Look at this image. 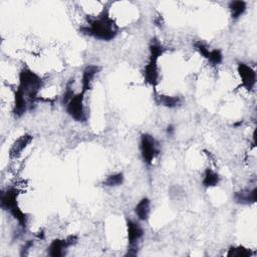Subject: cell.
Wrapping results in <instances>:
<instances>
[{
    "instance_id": "obj_1",
    "label": "cell",
    "mask_w": 257,
    "mask_h": 257,
    "mask_svg": "<svg viewBox=\"0 0 257 257\" xmlns=\"http://www.w3.org/2000/svg\"><path fill=\"white\" fill-rule=\"evenodd\" d=\"M79 30L85 35L103 41L112 40L118 33V27L109 17L107 10H102L98 16L88 19L87 25L81 26Z\"/></svg>"
},
{
    "instance_id": "obj_2",
    "label": "cell",
    "mask_w": 257,
    "mask_h": 257,
    "mask_svg": "<svg viewBox=\"0 0 257 257\" xmlns=\"http://www.w3.org/2000/svg\"><path fill=\"white\" fill-rule=\"evenodd\" d=\"M43 85V80L28 67H23L19 72V84L17 89L26 97L28 103H33L37 98L38 91Z\"/></svg>"
},
{
    "instance_id": "obj_3",
    "label": "cell",
    "mask_w": 257,
    "mask_h": 257,
    "mask_svg": "<svg viewBox=\"0 0 257 257\" xmlns=\"http://www.w3.org/2000/svg\"><path fill=\"white\" fill-rule=\"evenodd\" d=\"M19 195V191L10 187L1 192L0 195V206L3 210L10 213V215L18 222L19 226L24 230L27 226V215L20 209L17 197Z\"/></svg>"
},
{
    "instance_id": "obj_4",
    "label": "cell",
    "mask_w": 257,
    "mask_h": 257,
    "mask_svg": "<svg viewBox=\"0 0 257 257\" xmlns=\"http://www.w3.org/2000/svg\"><path fill=\"white\" fill-rule=\"evenodd\" d=\"M165 48L157 40L152 41L150 44V58L149 62L144 68V77L145 81L152 86H156L159 82V68H158V59L164 53Z\"/></svg>"
},
{
    "instance_id": "obj_5",
    "label": "cell",
    "mask_w": 257,
    "mask_h": 257,
    "mask_svg": "<svg viewBox=\"0 0 257 257\" xmlns=\"http://www.w3.org/2000/svg\"><path fill=\"white\" fill-rule=\"evenodd\" d=\"M66 112L76 121L84 122L87 119V113L84 105V93L81 91L74 94L65 104Z\"/></svg>"
},
{
    "instance_id": "obj_6",
    "label": "cell",
    "mask_w": 257,
    "mask_h": 257,
    "mask_svg": "<svg viewBox=\"0 0 257 257\" xmlns=\"http://www.w3.org/2000/svg\"><path fill=\"white\" fill-rule=\"evenodd\" d=\"M140 151H141V156L144 163L148 166H151L156 156L159 154L158 143L152 135L143 134L141 136Z\"/></svg>"
},
{
    "instance_id": "obj_7",
    "label": "cell",
    "mask_w": 257,
    "mask_h": 257,
    "mask_svg": "<svg viewBox=\"0 0 257 257\" xmlns=\"http://www.w3.org/2000/svg\"><path fill=\"white\" fill-rule=\"evenodd\" d=\"M127 228V240H128V249L126 256H136L139 251V242L144 236V229L142 226L131 219L126 220Z\"/></svg>"
},
{
    "instance_id": "obj_8",
    "label": "cell",
    "mask_w": 257,
    "mask_h": 257,
    "mask_svg": "<svg viewBox=\"0 0 257 257\" xmlns=\"http://www.w3.org/2000/svg\"><path fill=\"white\" fill-rule=\"evenodd\" d=\"M239 76L241 78L242 86L248 91H251L256 84V72L255 70L244 62H239L237 66Z\"/></svg>"
},
{
    "instance_id": "obj_9",
    "label": "cell",
    "mask_w": 257,
    "mask_h": 257,
    "mask_svg": "<svg viewBox=\"0 0 257 257\" xmlns=\"http://www.w3.org/2000/svg\"><path fill=\"white\" fill-rule=\"evenodd\" d=\"M234 201L241 205H251L256 202L257 198V189L256 187L252 189H242L234 193Z\"/></svg>"
},
{
    "instance_id": "obj_10",
    "label": "cell",
    "mask_w": 257,
    "mask_h": 257,
    "mask_svg": "<svg viewBox=\"0 0 257 257\" xmlns=\"http://www.w3.org/2000/svg\"><path fill=\"white\" fill-rule=\"evenodd\" d=\"M32 140H33V137L29 134H25L19 137L11 146L9 150V157L11 159H15L18 156H20V154L23 152V150L27 148V146L32 142Z\"/></svg>"
},
{
    "instance_id": "obj_11",
    "label": "cell",
    "mask_w": 257,
    "mask_h": 257,
    "mask_svg": "<svg viewBox=\"0 0 257 257\" xmlns=\"http://www.w3.org/2000/svg\"><path fill=\"white\" fill-rule=\"evenodd\" d=\"M100 67L97 65H87L83 71H82V77H81V91L83 93H85L88 89H90L91 87V82L93 80V78L95 77V75L99 72Z\"/></svg>"
},
{
    "instance_id": "obj_12",
    "label": "cell",
    "mask_w": 257,
    "mask_h": 257,
    "mask_svg": "<svg viewBox=\"0 0 257 257\" xmlns=\"http://www.w3.org/2000/svg\"><path fill=\"white\" fill-rule=\"evenodd\" d=\"M68 247L70 246L66 239H54L48 246L47 252L51 257H62Z\"/></svg>"
},
{
    "instance_id": "obj_13",
    "label": "cell",
    "mask_w": 257,
    "mask_h": 257,
    "mask_svg": "<svg viewBox=\"0 0 257 257\" xmlns=\"http://www.w3.org/2000/svg\"><path fill=\"white\" fill-rule=\"evenodd\" d=\"M28 101L26 99V97L24 96V94L16 89L15 93H14V106H13V113L16 115V116H21L23 115L27 108H28Z\"/></svg>"
},
{
    "instance_id": "obj_14",
    "label": "cell",
    "mask_w": 257,
    "mask_h": 257,
    "mask_svg": "<svg viewBox=\"0 0 257 257\" xmlns=\"http://www.w3.org/2000/svg\"><path fill=\"white\" fill-rule=\"evenodd\" d=\"M135 213L140 221H147L151 213V201L149 198H142L135 207Z\"/></svg>"
},
{
    "instance_id": "obj_15",
    "label": "cell",
    "mask_w": 257,
    "mask_h": 257,
    "mask_svg": "<svg viewBox=\"0 0 257 257\" xmlns=\"http://www.w3.org/2000/svg\"><path fill=\"white\" fill-rule=\"evenodd\" d=\"M155 101L158 104L164 105L169 108H174L182 104V98L177 95H158L155 97Z\"/></svg>"
},
{
    "instance_id": "obj_16",
    "label": "cell",
    "mask_w": 257,
    "mask_h": 257,
    "mask_svg": "<svg viewBox=\"0 0 257 257\" xmlns=\"http://www.w3.org/2000/svg\"><path fill=\"white\" fill-rule=\"evenodd\" d=\"M219 182H220L219 174H217L215 171H213L210 168L205 170L204 175H203V180H202V185L205 188L215 187L219 184Z\"/></svg>"
},
{
    "instance_id": "obj_17",
    "label": "cell",
    "mask_w": 257,
    "mask_h": 257,
    "mask_svg": "<svg viewBox=\"0 0 257 257\" xmlns=\"http://www.w3.org/2000/svg\"><path fill=\"white\" fill-rule=\"evenodd\" d=\"M247 4L245 1H232L229 3V10L233 19H238L246 11Z\"/></svg>"
},
{
    "instance_id": "obj_18",
    "label": "cell",
    "mask_w": 257,
    "mask_h": 257,
    "mask_svg": "<svg viewBox=\"0 0 257 257\" xmlns=\"http://www.w3.org/2000/svg\"><path fill=\"white\" fill-rule=\"evenodd\" d=\"M123 180H124V177L122 173H115L107 176L102 184L103 186H106V187H117L123 183Z\"/></svg>"
},
{
    "instance_id": "obj_19",
    "label": "cell",
    "mask_w": 257,
    "mask_h": 257,
    "mask_svg": "<svg viewBox=\"0 0 257 257\" xmlns=\"http://www.w3.org/2000/svg\"><path fill=\"white\" fill-rule=\"evenodd\" d=\"M252 254L250 249H247L243 246H237V247H230L227 256L228 257H248Z\"/></svg>"
},
{
    "instance_id": "obj_20",
    "label": "cell",
    "mask_w": 257,
    "mask_h": 257,
    "mask_svg": "<svg viewBox=\"0 0 257 257\" xmlns=\"http://www.w3.org/2000/svg\"><path fill=\"white\" fill-rule=\"evenodd\" d=\"M207 59L212 63V64H219L223 60V54L219 49H212L210 50Z\"/></svg>"
},
{
    "instance_id": "obj_21",
    "label": "cell",
    "mask_w": 257,
    "mask_h": 257,
    "mask_svg": "<svg viewBox=\"0 0 257 257\" xmlns=\"http://www.w3.org/2000/svg\"><path fill=\"white\" fill-rule=\"evenodd\" d=\"M32 246H33V241H32V240H27V241L24 243V245L22 246V248H21L20 255H21V256L27 255L29 249H30Z\"/></svg>"
},
{
    "instance_id": "obj_22",
    "label": "cell",
    "mask_w": 257,
    "mask_h": 257,
    "mask_svg": "<svg viewBox=\"0 0 257 257\" xmlns=\"http://www.w3.org/2000/svg\"><path fill=\"white\" fill-rule=\"evenodd\" d=\"M166 132H167V135H168L169 137H173V136L175 135V126H174L173 124H169V125L167 126Z\"/></svg>"
}]
</instances>
